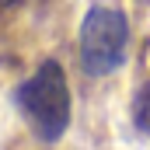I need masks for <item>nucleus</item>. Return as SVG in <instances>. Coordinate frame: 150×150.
Returning a JSON list of instances; mask_svg holds the SVG:
<instances>
[{"label": "nucleus", "instance_id": "1", "mask_svg": "<svg viewBox=\"0 0 150 150\" xmlns=\"http://www.w3.org/2000/svg\"><path fill=\"white\" fill-rule=\"evenodd\" d=\"M14 105L25 115L28 129L42 143L63 140V133L70 126V84H67L63 67L56 59H45L35 74L18 87Z\"/></svg>", "mask_w": 150, "mask_h": 150}, {"label": "nucleus", "instance_id": "2", "mask_svg": "<svg viewBox=\"0 0 150 150\" xmlns=\"http://www.w3.org/2000/svg\"><path fill=\"white\" fill-rule=\"evenodd\" d=\"M126 42H129V25L119 7H91L87 18L80 21V67L91 77L115 74L126 59Z\"/></svg>", "mask_w": 150, "mask_h": 150}, {"label": "nucleus", "instance_id": "3", "mask_svg": "<svg viewBox=\"0 0 150 150\" xmlns=\"http://www.w3.org/2000/svg\"><path fill=\"white\" fill-rule=\"evenodd\" d=\"M133 119H136V126L150 133V84L136 94V101H133Z\"/></svg>", "mask_w": 150, "mask_h": 150}]
</instances>
